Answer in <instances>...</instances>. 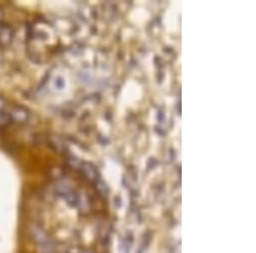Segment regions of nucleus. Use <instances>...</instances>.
<instances>
[{"label": "nucleus", "instance_id": "f257e3e1", "mask_svg": "<svg viewBox=\"0 0 256 253\" xmlns=\"http://www.w3.org/2000/svg\"><path fill=\"white\" fill-rule=\"evenodd\" d=\"M30 236L35 244L38 246V248L41 253H54V245L50 240L49 236L44 232V230L38 226L32 225L30 228Z\"/></svg>", "mask_w": 256, "mask_h": 253}]
</instances>
